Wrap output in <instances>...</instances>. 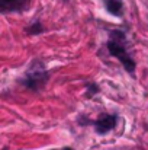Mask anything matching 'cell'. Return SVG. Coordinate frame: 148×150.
Masks as SVG:
<instances>
[{
	"mask_svg": "<svg viewBox=\"0 0 148 150\" xmlns=\"http://www.w3.org/2000/svg\"><path fill=\"white\" fill-rule=\"evenodd\" d=\"M42 32V26L39 23H34L31 29H28V34H39Z\"/></svg>",
	"mask_w": 148,
	"mask_h": 150,
	"instance_id": "cell-6",
	"label": "cell"
},
{
	"mask_svg": "<svg viewBox=\"0 0 148 150\" xmlns=\"http://www.w3.org/2000/svg\"><path fill=\"white\" fill-rule=\"evenodd\" d=\"M107 50H109V52H110L113 57H116V58L123 64V67H125V70H126V71L134 73V70H135V63H134V60L126 54L125 48H123L119 42L109 41V42H107Z\"/></svg>",
	"mask_w": 148,
	"mask_h": 150,
	"instance_id": "cell-1",
	"label": "cell"
},
{
	"mask_svg": "<svg viewBox=\"0 0 148 150\" xmlns=\"http://www.w3.org/2000/svg\"><path fill=\"white\" fill-rule=\"evenodd\" d=\"M106 9L113 15H121L122 3L119 0H106Z\"/></svg>",
	"mask_w": 148,
	"mask_h": 150,
	"instance_id": "cell-5",
	"label": "cell"
},
{
	"mask_svg": "<svg viewBox=\"0 0 148 150\" xmlns=\"http://www.w3.org/2000/svg\"><path fill=\"white\" fill-rule=\"evenodd\" d=\"M28 0H0V10L10 12V10H20Z\"/></svg>",
	"mask_w": 148,
	"mask_h": 150,
	"instance_id": "cell-4",
	"label": "cell"
},
{
	"mask_svg": "<svg viewBox=\"0 0 148 150\" xmlns=\"http://www.w3.org/2000/svg\"><path fill=\"white\" fill-rule=\"evenodd\" d=\"M87 88H89V93H87V95H90V92L95 93V92H97L99 91V88L96 86V85H87Z\"/></svg>",
	"mask_w": 148,
	"mask_h": 150,
	"instance_id": "cell-7",
	"label": "cell"
},
{
	"mask_svg": "<svg viewBox=\"0 0 148 150\" xmlns=\"http://www.w3.org/2000/svg\"><path fill=\"white\" fill-rule=\"evenodd\" d=\"M115 124H116V117H113V115H102L95 122V127H96V131L99 134H105L109 130H112L115 127Z\"/></svg>",
	"mask_w": 148,
	"mask_h": 150,
	"instance_id": "cell-3",
	"label": "cell"
},
{
	"mask_svg": "<svg viewBox=\"0 0 148 150\" xmlns=\"http://www.w3.org/2000/svg\"><path fill=\"white\" fill-rule=\"evenodd\" d=\"M64 150H73V149H70V147H65V149H64Z\"/></svg>",
	"mask_w": 148,
	"mask_h": 150,
	"instance_id": "cell-8",
	"label": "cell"
},
{
	"mask_svg": "<svg viewBox=\"0 0 148 150\" xmlns=\"http://www.w3.org/2000/svg\"><path fill=\"white\" fill-rule=\"evenodd\" d=\"M47 80H48V73L44 69H41V70H36L35 69V70H29L26 73V77L23 80V85L26 88L32 89V91H38V89H41L47 83Z\"/></svg>",
	"mask_w": 148,
	"mask_h": 150,
	"instance_id": "cell-2",
	"label": "cell"
}]
</instances>
